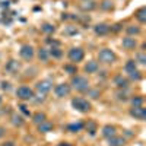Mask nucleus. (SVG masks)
I'll return each instance as SVG.
<instances>
[{
	"label": "nucleus",
	"mask_w": 146,
	"mask_h": 146,
	"mask_svg": "<svg viewBox=\"0 0 146 146\" xmlns=\"http://www.w3.org/2000/svg\"><path fill=\"white\" fill-rule=\"evenodd\" d=\"M48 53H50V57H54V58H60L63 56V51L60 50V47H51L48 50Z\"/></svg>",
	"instance_id": "obj_25"
},
{
	"label": "nucleus",
	"mask_w": 146,
	"mask_h": 146,
	"mask_svg": "<svg viewBox=\"0 0 146 146\" xmlns=\"http://www.w3.org/2000/svg\"><path fill=\"white\" fill-rule=\"evenodd\" d=\"M35 89L38 91L40 95H47L48 92L53 89V80H50V79H42V80H40V82H36Z\"/></svg>",
	"instance_id": "obj_5"
},
{
	"label": "nucleus",
	"mask_w": 146,
	"mask_h": 146,
	"mask_svg": "<svg viewBox=\"0 0 146 146\" xmlns=\"http://www.w3.org/2000/svg\"><path fill=\"white\" fill-rule=\"evenodd\" d=\"M5 135H6V130H5V127H2V126H0V139H2Z\"/></svg>",
	"instance_id": "obj_38"
},
{
	"label": "nucleus",
	"mask_w": 146,
	"mask_h": 146,
	"mask_svg": "<svg viewBox=\"0 0 146 146\" xmlns=\"http://www.w3.org/2000/svg\"><path fill=\"white\" fill-rule=\"evenodd\" d=\"M86 92H88V95H91V98H94V100H96V98L100 96V92H98V91H91V88H89Z\"/></svg>",
	"instance_id": "obj_33"
},
{
	"label": "nucleus",
	"mask_w": 146,
	"mask_h": 146,
	"mask_svg": "<svg viewBox=\"0 0 146 146\" xmlns=\"http://www.w3.org/2000/svg\"><path fill=\"white\" fill-rule=\"evenodd\" d=\"M121 45H123L126 50H135V48L137 47V40L135 38V36H124L123 40H121Z\"/></svg>",
	"instance_id": "obj_10"
},
{
	"label": "nucleus",
	"mask_w": 146,
	"mask_h": 146,
	"mask_svg": "<svg viewBox=\"0 0 146 146\" xmlns=\"http://www.w3.org/2000/svg\"><path fill=\"white\" fill-rule=\"evenodd\" d=\"M38 58L41 60V62H44V63L48 62V58H50V53H48L47 48H40V50H38Z\"/></svg>",
	"instance_id": "obj_22"
},
{
	"label": "nucleus",
	"mask_w": 146,
	"mask_h": 146,
	"mask_svg": "<svg viewBox=\"0 0 146 146\" xmlns=\"http://www.w3.org/2000/svg\"><path fill=\"white\" fill-rule=\"evenodd\" d=\"M63 69H64V72L69 73V75H75V73H78V67L76 66H72V64H66Z\"/></svg>",
	"instance_id": "obj_32"
},
{
	"label": "nucleus",
	"mask_w": 146,
	"mask_h": 146,
	"mask_svg": "<svg viewBox=\"0 0 146 146\" xmlns=\"http://www.w3.org/2000/svg\"><path fill=\"white\" fill-rule=\"evenodd\" d=\"M126 143V139L123 136H113V137H110L108 139V145L110 146H124Z\"/></svg>",
	"instance_id": "obj_14"
},
{
	"label": "nucleus",
	"mask_w": 146,
	"mask_h": 146,
	"mask_svg": "<svg viewBox=\"0 0 146 146\" xmlns=\"http://www.w3.org/2000/svg\"><path fill=\"white\" fill-rule=\"evenodd\" d=\"M10 121H12V124L16 126V127H21V126H23V123H25V120H23V117H22L21 114H18V113L12 114Z\"/></svg>",
	"instance_id": "obj_18"
},
{
	"label": "nucleus",
	"mask_w": 146,
	"mask_h": 146,
	"mask_svg": "<svg viewBox=\"0 0 146 146\" xmlns=\"http://www.w3.org/2000/svg\"><path fill=\"white\" fill-rule=\"evenodd\" d=\"M98 69H100V64H98V62H95V60H91V62H88L85 64V72L86 73H96Z\"/></svg>",
	"instance_id": "obj_17"
},
{
	"label": "nucleus",
	"mask_w": 146,
	"mask_h": 146,
	"mask_svg": "<svg viewBox=\"0 0 146 146\" xmlns=\"http://www.w3.org/2000/svg\"><path fill=\"white\" fill-rule=\"evenodd\" d=\"M126 32H127V35L129 36H133V35H139L140 32H142V29L137 27V25H129L127 28H126Z\"/></svg>",
	"instance_id": "obj_21"
},
{
	"label": "nucleus",
	"mask_w": 146,
	"mask_h": 146,
	"mask_svg": "<svg viewBox=\"0 0 146 146\" xmlns=\"http://www.w3.org/2000/svg\"><path fill=\"white\" fill-rule=\"evenodd\" d=\"M19 54H21V57L23 58V60H27V62H29V60H32L34 58V48H32V45H29V44H25V45H22L21 47V51H19Z\"/></svg>",
	"instance_id": "obj_9"
},
{
	"label": "nucleus",
	"mask_w": 146,
	"mask_h": 146,
	"mask_svg": "<svg viewBox=\"0 0 146 146\" xmlns=\"http://www.w3.org/2000/svg\"><path fill=\"white\" fill-rule=\"evenodd\" d=\"M16 96L19 100H22V101H29V100L34 98L35 95H34V91L29 86H19L16 89Z\"/></svg>",
	"instance_id": "obj_7"
},
{
	"label": "nucleus",
	"mask_w": 146,
	"mask_h": 146,
	"mask_svg": "<svg viewBox=\"0 0 146 146\" xmlns=\"http://www.w3.org/2000/svg\"><path fill=\"white\" fill-rule=\"evenodd\" d=\"M0 104H2V96H0Z\"/></svg>",
	"instance_id": "obj_42"
},
{
	"label": "nucleus",
	"mask_w": 146,
	"mask_h": 146,
	"mask_svg": "<svg viewBox=\"0 0 146 146\" xmlns=\"http://www.w3.org/2000/svg\"><path fill=\"white\" fill-rule=\"evenodd\" d=\"M142 104H143V96L136 95V96H133V98H131V105L133 107H142Z\"/></svg>",
	"instance_id": "obj_28"
},
{
	"label": "nucleus",
	"mask_w": 146,
	"mask_h": 146,
	"mask_svg": "<svg viewBox=\"0 0 146 146\" xmlns=\"http://www.w3.org/2000/svg\"><path fill=\"white\" fill-rule=\"evenodd\" d=\"M117 96H118V100H123V101H126V100H127V96H126V94H124V92H118V94H117Z\"/></svg>",
	"instance_id": "obj_37"
},
{
	"label": "nucleus",
	"mask_w": 146,
	"mask_h": 146,
	"mask_svg": "<svg viewBox=\"0 0 146 146\" xmlns=\"http://www.w3.org/2000/svg\"><path fill=\"white\" fill-rule=\"evenodd\" d=\"M124 70H126V73L129 75V78L131 80H140L142 79V75L137 70V64H136L135 60H127V63L124 66Z\"/></svg>",
	"instance_id": "obj_3"
},
{
	"label": "nucleus",
	"mask_w": 146,
	"mask_h": 146,
	"mask_svg": "<svg viewBox=\"0 0 146 146\" xmlns=\"http://www.w3.org/2000/svg\"><path fill=\"white\" fill-rule=\"evenodd\" d=\"M102 136H104L105 139H110V137L115 136V127L111 126V124L104 126V127H102Z\"/></svg>",
	"instance_id": "obj_15"
},
{
	"label": "nucleus",
	"mask_w": 146,
	"mask_h": 146,
	"mask_svg": "<svg viewBox=\"0 0 146 146\" xmlns=\"http://www.w3.org/2000/svg\"><path fill=\"white\" fill-rule=\"evenodd\" d=\"M114 83H115V86L120 88V89H126L129 86V79L123 78V75H117L114 78Z\"/></svg>",
	"instance_id": "obj_13"
},
{
	"label": "nucleus",
	"mask_w": 146,
	"mask_h": 146,
	"mask_svg": "<svg viewBox=\"0 0 146 146\" xmlns=\"http://www.w3.org/2000/svg\"><path fill=\"white\" fill-rule=\"evenodd\" d=\"M41 31L45 32V34H53L56 31V27L51 25V23H44V25L41 27Z\"/></svg>",
	"instance_id": "obj_27"
},
{
	"label": "nucleus",
	"mask_w": 146,
	"mask_h": 146,
	"mask_svg": "<svg viewBox=\"0 0 146 146\" xmlns=\"http://www.w3.org/2000/svg\"><path fill=\"white\" fill-rule=\"evenodd\" d=\"M70 88H73V89L78 91V92H86L89 89V80H88V78H85V76L76 75V76L72 78Z\"/></svg>",
	"instance_id": "obj_1"
},
{
	"label": "nucleus",
	"mask_w": 146,
	"mask_h": 146,
	"mask_svg": "<svg viewBox=\"0 0 146 146\" xmlns=\"http://www.w3.org/2000/svg\"><path fill=\"white\" fill-rule=\"evenodd\" d=\"M135 16H136V19H137L140 23H145V22H146V7H145V6L139 7V9L136 10Z\"/></svg>",
	"instance_id": "obj_19"
},
{
	"label": "nucleus",
	"mask_w": 146,
	"mask_h": 146,
	"mask_svg": "<svg viewBox=\"0 0 146 146\" xmlns=\"http://www.w3.org/2000/svg\"><path fill=\"white\" fill-rule=\"evenodd\" d=\"M2 89L9 91V89H10V83H9V82H2Z\"/></svg>",
	"instance_id": "obj_36"
},
{
	"label": "nucleus",
	"mask_w": 146,
	"mask_h": 146,
	"mask_svg": "<svg viewBox=\"0 0 146 146\" xmlns=\"http://www.w3.org/2000/svg\"><path fill=\"white\" fill-rule=\"evenodd\" d=\"M44 120H47V117H45V114H44V113H41V111L35 113V114L32 115V121H34V123H35L36 126H38L40 123H42Z\"/></svg>",
	"instance_id": "obj_24"
},
{
	"label": "nucleus",
	"mask_w": 146,
	"mask_h": 146,
	"mask_svg": "<svg viewBox=\"0 0 146 146\" xmlns=\"http://www.w3.org/2000/svg\"><path fill=\"white\" fill-rule=\"evenodd\" d=\"M70 16H69V13H63V16H62V19L64 21V19H69Z\"/></svg>",
	"instance_id": "obj_41"
},
{
	"label": "nucleus",
	"mask_w": 146,
	"mask_h": 146,
	"mask_svg": "<svg viewBox=\"0 0 146 146\" xmlns=\"http://www.w3.org/2000/svg\"><path fill=\"white\" fill-rule=\"evenodd\" d=\"M19 108H21V111H22L23 114H25V115H28V117L31 115V111L27 108V105H23V104H22V105H19Z\"/></svg>",
	"instance_id": "obj_34"
},
{
	"label": "nucleus",
	"mask_w": 146,
	"mask_h": 146,
	"mask_svg": "<svg viewBox=\"0 0 146 146\" xmlns=\"http://www.w3.org/2000/svg\"><path fill=\"white\" fill-rule=\"evenodd\" d=\"M121 27H123V23H115L114 27H111V31H114V32H118V31L121 29Z\"/></svg>",
	"instance_id": "obj_35"
},
{
	"label": "nucleus",
	"mask_w": 146,
	"mask_h": 146,
	"mask_svg": "<svg viewBox=\"0 0 146 146\" xmlns=\"http://www.w3.org/2000/svg\"><path fill=\"white\" fill-rule=\"evenodd\" d=\"M2 146H15V143H13V142H6V143H3Z\"/></svg>",
	"instance_id": "obj_39"
},
{
	"label": "nucleus",
	"mask_w": 146,
	"mask_h": 146,
	"mask_svg": "<svg viewBox=\"0 0 146 146\" xmlns=\"http://www.w3.org/2000/svg\"><path fill=\"white\" fill-rule=\"evenodd\" d=\"M53 127H54V124L51 123V121L44 120L42 123L38 124V131H41V133H48V131H51V130H53Z\"/></svg>",
	"instance_id": "obj_16"
},
{
	"label": "nucleus",
	"mask_w": 146,
	"mask_h": 146,
	"mask_svg": "<svg viewBox=\"0 0 146 146\" xmlns=\"http://www.w3.org/2000/svg\"><path fill=\"white\" fill-rule=\"evenodd\" d=\"M70 91H72V88L69 83H58L54 88V94L57 98H64V96H67L70 94Z\"/></svg>",
	"instance_id": "obj_8"
},
{
	"label": "nucleus",
	"mask_w": 146,
	"mask_h": 146,
	"mask_svg": "<svg viewBox=\"0 0 146 146\" xmlns=\"http://www.w3.org/2000/svg\"><path fill=\"white\" fill-rule=\"evenodd\" d=\"M85 126H86V129H88V131H89V135L94 136L95 131H96V124L94 123V121H88V123L85 124Z\"/></svg>",
	"instance_id": "obj_29"
},
{
	"label": "nucleus",
	"mask_w": 146,
	"mask_h": 146,
	"mask_svg": "<svg viewBox=\"0 0 146 146\" xmlns=\"http://www.w3.org/2000/svg\"><path fill=\"white\" fill-rule=\"evenodd\" d=\"M83 2H91V0H83Z\"/></svg>",
	"instance_id": "obj_43"
},
{
	"label": "nucleus",
	"mask_w": 146,
	"mask_h": 146,
	"mask_svg": "<svg viewBox=\"0 0 146 146\" xmlns=\"http://www.w3.org/2000/svg\"><path fill=\"white\" fill-rule=\"evenodd\" d=\"M72 107L79 113H89L92 110V104L91 101H88L86 98H82V96H76V98L72 100Z\"/></svg>",
	"instance_id": "obj_2"
},
{
	"label": "nucleus",
	"mask_w": 146,
	"mask_h": 146,
	"mask_svg": "<svg viewBox=\"0 0 146 146\" xmlns=\"http://www.w3.org/2000/svg\"><path fill=\"white\" fill-rule=\"evenodd\" d=\"M94 31H95L96 35L102 36V35H107L110 31H111V25H108V23H98V25H95Z\"/></svg>",
	"instance_id": "obj_12"
},
{
	"label": "nucleus",
	"mask_w": 146,
	"mask_h": 146,
	"mask_svg": "<svg viewBox=\"0 0 146 146\" xmlns=\"http://www.w3.org/2000/svg\"><path fill=\"white\" fill-rule=\"evenodd\" d=\"M100 7L102 10H111L113 9V2L111 0H104L102 3H100Z\"/></svg>",
	"instance_id": "obj_31"
},
{
	"label": "nucleus",
	"mask_w": 146,
	"mask_h": 146,
	"mask_svg": "<svg viewBox=\"0 0 146 146\" xmlns=\"http://www.w3.org/2000/svg\"><path fill=\"white\" fill-rule=\"evenodd\" d=\"M57 146H72L70 143H67V142H62V143H58Z\"/></svg>",
	"instance_id": "obj_40"
},
{
	"label": "nucleus",
	"mask_w": 146,
	"mask_h": 146,
	"mask_svg": "<svg viewBox=\"0 0 146 146\" xmlns=\"http://www.w3.org/2000/svg\"><path fill=\"white\" fill-rule=\"evenodd\" d=\"M95 7H96V3L94 2V0H91V2H83V3H82V9H83V10H88V12H89V10H94Z\"/></svg>",
	"instance_id": "obj_26"
},
{
	"label": "nucleus",
	"mask_w": 146,
	"mask_h": 146,
	"mask_svg": "<svg viewBox=\"0 0 146 146\" xmlns=\"http://www.w3.org/2000/svg\"><path fill=\"white\" fill-rule=\"evenodd\" d=\"M69 60H70V62L72 63H79V62H82V60H83V57H85V51L82 50V48L80 47H73L72 48V50L69 51Z\"/></svg>",
	"instance_id": "obj_6"
},
{
	"label": "nucleus",
	"mask_w": 146,
	"mask_h": 146,
	"mask_svg": "<svg viewBox=\"0 0 146 146\" xmlns=\"http://www.w3.org/2000/svg\"><path fill=\"white\" fill-rule=\"evenodd\" d=\"M83 127H85V124L82 123V121H78V123H70V124L67 126V130H69L70 133H78V131H80Z\"/></svg>",
	"instance_id": "obj_20"
},
{
	"label": "nucleus",
	"mask_w": 146,
	"mask_h": 146,
	"mask_svg": "<svg viewBox=\"0 0 146 146\" xmlns=\"http://www.w3.org/2000/svg\"><path fill=\"white\" fill-rule=\"evenodd\" d=\"M115 58H117L115 53L113 50H110V48H102V50H100V53H98V60L101 63H104V64L114 63Z\"/></svg>",
	"instance_id": "obj_4"
},
{
	"label": "nucleus",
	"mask_w": 146,
	"mask_h": 146,
	"mask_svg": "<svg viewBox=\"0 0 146 146\" xmlns=\"http://www.w3.org/2000/svg\"><path fill=\"white\" fill-rule=\"evenodd\" d=\"M6 69L12 73V75H15V73L19 70V63L15 62V60H10V62L7 63V66H6Z\"/></svg>",
	"instance_id": "obj_23"
},
{
	"label": "nucleus",
	"mask_w": 146,
	"mask_h": 146,
	"mask_svg": "<svg viewBox=\"0 0 146 146\" xmlns=\"http://www.w3.org/2000/svg\"><path fill=\"white\" fill-rule=\"evenodd\" d=\"M130 115L137 118V120H145L146 118V108H143V105L142 107H133L130 110Z\"/></svg>",
	"instance_id": "obj_11"
},
{
	"label": "nucleus",
	"mask_w": 146,
	"mask_h": 146,
	"mask_svg": "<svg viewBox=\"0 0 146 146\" xmlns=\"http://www.w3.org/2000/svg\"><path fill=\"white\" fill-rule=\"evenodd\" d=\"M136 63H140V64H146V54L143 53V51H140V53H137L136 54V60H135Z\"/></svg>",
	"instance_id": "obj_30"
}]
</instances>
